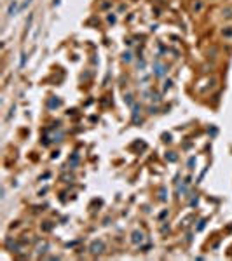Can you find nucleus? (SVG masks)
Instances as JSON below:
<instances>
[{
	"mask_svg": "<svg viewBox=\"0 0 232 261\" xmlns=\"http://www.w3.org/2000/svg\"><path fill=\"white\" fill-rule=\"evenodd\" d=\"M89 251H91V252H93L94 256H98V254H101V252L105 251V242H103V240H94V242L91 244Z\"/></svg>",
	"mask_w": 232,
	"mask_h": 261,
	"instance_id": "obj_1",
	"label": "nucleus"
},
{
	"mask_svg": "<svg viewBox=\"0 0 232 261\" xmlns=\"http://www.w3.org/2000/svg\"><path fill=\"white\" fill-rule=\"evenodd\" d=\"M143 240H145V235L141 233V232H133L131 233V242L133 244H136V245H140V244H143Z\"/></svg>",
	"mask_w": 232,
	"mask_h": 261,
	"instance_id": "obj_2",
	"label": "nucleus"
},
{
	"mask_svg": "<svg viewBox=\"0 0 232 261\" xmlns=\"http://www.w3.org/2000/svg\"><path fill=\"white\" fill-rule=\"evenodd\" d=\"M18 9H21V5L18 4V0H12L9 4V7H7V16H14L18 12Z\"/></svg>",
	"mask_w": 232,
	"mask_h": 261,
	"instance_id": "obj_3",
	"label": "nucleus"
},
{
	"mask_svg": "<svg viewBox=\"0 0 232 261\" xmlns=\"http://www.w3.org/2000/svg\"><path fill=\"white\" fill-rule=\"evenodd\" d=\"M202 7H204L202 0H197V2H194V4H192V12H201V11H202Z\"/></svg>",
	"mask_w": 232,
	"mask_h": 261,
	"instance_id": "obj_4",
	"label": "nucleus"
},
{
	"mask_svg": "<svg viewBox=\"0 0 232 261\" xmlns=\"http://www.w3.org/2000/svg\"><path fill=\"white\" fill-rule=\"evenodd\" d=\"M222 37H223V38H232V26H225V28H222Z\"/></svg>",
	"mask_w": 232,
	"mask_h": 261,
	"instance_id": "obj_5",
	"label": "nucleus"
},
{
	"mask_svg": "<svg viewBox=\"0 0 232 261\" xmlns=\"http://www.w3.org/2000/svg\"><path fill=\"white\" fill-rule=\"evenodd\" d=\"M222 16L225 19H232V7H225V9L222 11Z\"/></svg>",
	"mask_w": 232,
	"mask_h": 261,
	"instance_id": "obj_6",
	"label": "nucleus"
},
{
	"mask_svg": "<svg viewBox=\"0 0 232 261\" xmlns=\"http://www.w3.org/2000/svg\"><path fill=\"white\" fill-rule=\"evenodd\" d=\"M77 164H79V153H73V155H72V158H70V166H72V167H75Z\"/></svg>",
	"mask_w": 232,
	"mask_h": 261,
	"instance_id": "obj_7",
	"label": "nucleus"
},
{
	"mask_svg": "<svg viewBox=\"0 0 232 261\" xmlns=\"http://www.w3.org/2000/svg\"><path fill=\"white\" fill-rule=\"evenodd\" d=\"M155 75H159V77H162V75H164V66H161V65H157V66H155Z\"/></svg>",
	"mask_w": 232,
	"mask_h": 261,
	"instance_id": "obj_8",
	"label": "nucleus"
},
{
	"mask_svg": "<svg viewBox=\"0 0 232 261\" xmlns=\"http://www.w3.org/2000/svg\"><path fill=\"white\" fill-rule=\"evenodd\" d=\"M171 84H173L171 80H166V82H164V91H168V89L171 87Z\"/></svg>",
	"mask_w": 232,
	"mask_h": 261,
	"instance_id": "obj_9",
	"label": "nucleus"
},
{
	"mask_svg": "<svg viewBox=\"0 0 232 261\" xmlns=\"http://www.w3.org/2000/svg\"><path fill=\"white\" fill-rule=\"evenodd\" d=\"M115 16H114V14H108V18H107V21H108V23H115Z\"/></svg>",
	"mask_w": 232,
	"mask_h": 261,
	"instance_id": "obj_10",
	"label": "nucleus"
},
{
	"mask_svg": "<svg viewBox=\"0 0 232 261\" xmlns=\"http://www.w3.org/2000/svg\"><path fill=\"white\" fill-rule=\"evenodd\" d=\"M49 105H51V106H59V105H61V101H58V99L54 101V99H53V101H51Z\"/></svg>",
	"mask_w": 232,
	"mask_h": 261,
	"instance_id": "obj_11",
	"label": "nucleus"
},
{
	"mask_svg": "<svg viewBox=\"0 0 232 261\" xmlns=\"http://www.w3.org/2000/svg\"><path fill=\"white\" fill-rule=\"evenodd\" d=\"M124 61H131V52H124Z\"/></svg>",
	"mask_w": 232,
	"mask_h": 261,
	"instance_id": "obj_12",
	"label": "nucleus"
},
{
	"mask_svg": "<svg viewBox=\"0 0 232 261\" xmlns=\"http://www.w3.org/2000/svg\"><path fill=\"white\" fill-rule=\"evenodd\" d=\"M168 158H169L171 162H174V160H176V155H173V153H171V155H168Z\"/></svg>",
	"mask_w": 232,
	"mask_h": 261,
	"instance_id": "obj_13",
	"label": "nucleus"
},
{
	"mask_svg": "<svg viewBox=\"0 0 232 261\" xmlns=\"http://www.w3.org/2000/svg\"><path fill=\"white\" fill-rule=\"evenodd\" d=\"M107 7H110V2H105V4H101V9H107Z\"/></svg>",
	"mask_w": 232,
	"mask_h": 261,
	"instance_id": "obj_14",
	"label": "nucleus"
}]
</instances>
